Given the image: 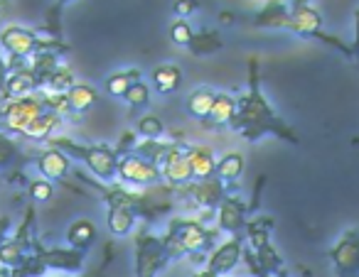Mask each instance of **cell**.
Listing matches in <instances>:
<instances>
[{
    "mask_svg": "<svg viewBox=\"0 0 359 277\" xmlns=\"http://www.w3.org/2000/svg\"><path fill=\"white\" fill-rule=\"evenodd\" d=\"M192 35H195V30H192V25L187 20H180V17H177V20L170 25V40H172L177 47H185V50H187Z\"/></svg>",
    "mask_w": 359,
    "mask_h": 277,
    "instance_id": "cell-34",
    "label": "cell"
},
{
    "mask_svg": "<svg viewBox=\"0 0 359 277\" xmlns=\"http://www.w3.org/2000/svg\"><path fill=\"white\" fill-rule=\"evenodd\" d=\"M244 169H246L244 155L241 152H224L222 157H217L215 174L226 184V187H236L239 179L244 177Z\"/></svg>",
    "mask_w": 359,
    "mask_h": 277,
    "instance_id": "cell-21",
    "label": "cell"
},
{
    "mask_svg": "<svg viewBox=\"0 0 359 277\" xmlns=\"http://www.w3.org/2000/svg\"><path fill=\"white\" fill-rule=\"evenodd\" d=\"M62 120H65L62 115L52 113V111H45V113H40L25 130H22L20 138L35 140V143H45L47 138H52V135L57 133V128L62 125Z\"/></svg>",
    "mask_w": 359,
    "mask_h": 277,
    "instance_id": "cell-22",
    "label": "cell"
},
{
    "mask_svg": "<svg viewBox=\"0 0 359 277\" xmlns=\"http://www.w3.org/2000/svg\"><path fill=\"white\" fill-rule=\"evenodd\" d=\"M192 277H222V275H215V272H210L207 267H202V270H200V272H195Z\"/></svg>",
    "mask_w": 359,
    "mask_h": 277,
    "instance_id": "cell-43",
    "label": "cell"
},
{
    "mask_svg": "<svg viewBox=\"0 0 359 277\" xmlns=\"http://www.w3.org/2000/svg\"><path fill=\"white\" fill-rule=\"evenodd\" d=\"M86 265V253L76 248H47L35 241L32 253L25 257L20 267L22 277H45L47 272H60V275H81Z\"/></svg>",
    "mask_w": 359,
    "mask_h": 277,
    "instance_id": "cell-4",
    "label": "cell"
},
{
    "mask_svg": "<svg viewBox=\"0 0 359 277\" xmlns=\"http://www.w3.org/2000/svg\"><path fill=\"white\" fill-rule=\"evenodd\" d=\"M27 194H30L32 204H45L55 197V182L50 179H30L27 182Z\"/></svg>",
    "mask_w": 359,
    "mask_h": 277,
    "instance_id": "cell-33",
    "label": "cell"
},
{
    "mask_svg": "<svg viewBox=\"0 0 359 277\" xmlns=\"http://www.w3.org/2000/svg\"><path fill=\"white\" fill-rule=\"evenodd\" d=\"M135 138H138V133H133V130H126V133L121 135V143H118V148H116V152H118V155L133 152V148H135Z\"/></svg>",
    "mask_w": 359,
    "mask_h": 277,
    "instance_id": "cell-38",
    "label": "cell"
},
{
    "mask_svg": "<svg viewBox=\"0 0 359 277\" xmlns=\"http://www.w3.org/2000/svg\"><path fill=\"white\" fill-rule=\"evenodd\" d=\"M0 3H3V0H0Z\"/></svg>",
    "mask_w": 359,
    "mask_h": 277,
    "instance_id": "cell-47",
    "label": "cell"
},
{
    "mask_svg": "<svg viewBox=\"0 0 359 277\" xmlns=\"http://www.w3.org/2000/svg\"><path fill=\"white\" fill-rule=\"evenodd\" d=\"M32 164H35L37 174L50 182H65V177L72 172V157H67L60 148H52V145L37 152L32 157Z\"/></svg>",
    "mask_w": 359,
    "mask_h": 277,
    "instance_id": "cell-16",
    "label": "cell"
},
{
    "mask_svg": "<svg viewBox=\"0 0 359 277\" xmlns=\"http://www.w3.org/2000/svg\"><path fill=\"white\" fill-rule=\"evenodd\" d=\"M8 275H11V270H8V267L0 265V277H8Z\"/></svg>",
    "mask_w": 359,
    "mask_h": 277,
    "instance_id": "cell-44",
    "label": "cell"
},
{
    "mask_svg": "<svg viewBox=\"0 0 359 277\" xmlns=\"http://www.w3.org/2000/svg\"><path fill=\"white\" fill-rule=\"evenodd\" d=\"M37 236H35V204L25 208V216H22L20 226L13 236H8V241L0 248V265L8 267V270H15L25 262V257L32 253Z\"/></svg>",
    "mask_w": 359,
    "mask_h": 277,
    "instance_id": "cell-10",
    "label": "cell"
},
{
    "mask_svg": "<svg viewBox=\"0 0 359 277\" xmlns=\"http://www.w3.org/2000/svg\"><path fill=\"white\" fill-rule=\"evenodd\" d=\"M69 3H74V0H57V6L47 13V25L42 27L40 32H47V37H57V40H62L60 37V13L65 10Z\"/></svg>",
    "mask_w": 359,
    "mask_h": 277,
    "instance_id": "cell-35",
    "label": "cell"
},
{
    "mask_svg": "<svg viewBox=\"0 0 359 277\" xmlns=\"http://www.w3.org/2000/svg\"><path fill=\"white\" fill-rule=\"evenodd\" d=\"M123 101L128 104L130 111H145L150 106V89H148V84H145L143 79L135 81V84L123 94Z\"/></svg>",
    "mask_w": 359,
    "mask_h": 277,
    "instance_id": "cell-31",
    "label": "cell"
},
{
    "mask_svg": "<svg viewBox=\"0 0 359 277\" xmlns=\"http://www.w3.org/2000/svg\"><path fill=\"white\" fill-rule=\"evenodd\" d=\"M273 226H276V221L269 213H259V216L249 218L244 228V236H246V241H249L246 246H249L259 270L269 272V275H276V277H288V267H285L283 257H280V253L276 250V246L271 243V231H273Z\"/></svg>",
    "mask_w": 359,
    "mask_h": 277,
    "instance_id": "cell-5",
    "label": "cell"
},
{
    "mask_svg": "<svg viewBox=\"0 0 359 277\" xmlns=\"http://www.w3.org/2000/svg\"><path fill=\"white\" fill-rule=\"evenodd\" d=\"M13 221L8 216H0V248H3V243L8 241V231H11Z\"/></svg>",
    "mask_w": 359,
    "mask_h": 277,
    "instance_id": "cell-41",
    "label": "cell"
},
{
    "mask_svg": "<svg viewBox=\"0 0 359 277\" xmlns=\"http://www.w3.org/2000/svg\"><path fill=\"white\" fill-rule=\"evenodd\" d=\"M0 104H3V99H0Z\"/></svg>",
    "mask_w": 359,
    "mask_h": 277,
    "instance_id": "cell-46",
    "label": "cell"
},
{
    "mask_svg": "<svg viewBox=\"0 0 359 277\" xmlns=\"http://www.w3.org/2000/svg\"><path fill=\"white\" fill-rule=\"evenodd\" d=\"M234 20H236V15H234V13H229V10L219 13V22H222V25L231 27V25H234Z\"/></svg>",
    "mask_w": 359,
    "mask_h": 277,
    "instance_id": "cell-42",
    "label": "cell"
},
{
    "mask_svg": "<svg viewBox=\"0 0 359 277\" xmlns=\"http://www.w3.org/2000/svg\"><path fill=\"white\" fill-rule=\"evenodd\" d=\"M8 277H22V272L20 270H11V275H8Z\"/></svg>",
    "mask_w": 359,
    "mask_h": 277,
    "instance_id": "cell-45",
    "label": "cell"
},
{
    "mask_svg": "<svg viewBox=\"0 0 359 277\" xmlns=\"http://www.w3.org/2000/svg\"><path fill=\"white\" fill-rule=\"evenodd\" d=\"M241 260H244L246 265H249V272H251L254 277H276V275H269V272L259 270V265H256V260H254V255H251L249 246H244V257H241ZM303 277H313V272H310L308 267H305V270H303Z\"/></svg>",
    "mask_w": 359,
    "mask_h": 277,
    "instance_id": "cell-36",
    "label": "cell"
},
{
    "mask_svg": "<svg viewBox=\"0 0 359 277\" xmlns=\"http://www.w3.org/2000/svg\"><path fill=\"white\" fill-rule=\"evenodd\" d=\"M215 96H217V91H212L210 86H197L185 101L187 115L197 118L200 123L207 120V115H210V111H212V104H215Z\"/></svg>",
    "mask_w": 359,
    "mask_h": 277,
    "instance_id": "cell-26",
    "label": "cell"
},
{
    "mask_svg": "<svg viewBox=\"0 0 359 277\" xmlns=\"http://www.w3.org/2000/svg\"><path fill=\"white\" fill-rule=\"evenodd\" d=\"M133 255L135 277H158L163 270H168L170 262H175V255L165 236H155L145 226L133 238Z\"/></svg>",
    "mask_w": 359,
    "mask_h": 277,
    "instance_id": "cell-7",
    "label": "cell"
},
{
    "mask_svg": "<svg viewBox=\"0 0 359 277\" xmlns=\"http://www.w3.org/2000/svg\"><path fill=\"white\" fill-rule=\"evenodd\" d=\"M197 8H200V3H197V0H175V3H172V10H175V15H177L180 20H187L192 13H197Z\"/></svg>",
    "mask_w": 359,
    "mask_h": 277,
    "instance_id": "cell-37",
    "label": "cell"
},
{
    "mask_svg": "<svg viewBox=\"0 0 359 277\" xmlns=\"http://www.w3.org/2000/svg\"><path fill=\"white\" fill-rule=\"evenodd\" d=\"M349 50H352V62L359 66V8L354 10V37H352Z\"/></svg>",
    "mask_w": 359,
    "mask_h": 277,
    "instance_id": "cell-39",
    "label": "cell"
},
{
    "mask_svg": "<svg viewBox=\"0 0 359 277\" xmlns=\"http://www.w3.org/2000/svg\"><path fill=\"white\" fill-rule=\"evenodd\" d=\"M96 238H99V231H96V226L89 218H76L67 228V246L76 248V250L86 253L96 243Z\"/></svg>",
    "mask_w": 359,
    "mask_h": 277,
    "instance_id": "cell-20",
    "label": "cell"
},
{
    "mask_svg": "<svg viewBox=\"0 0 359 277\" xmlns=\"http://www.w3.org/2000/svg\"><path fill=\"white\" fill-rule=\"evenodd\" d=\"M65 94H67V104H69V111L74 115H81V113H86V111H91L96 106V101H99V94H96L94 86L79 84V81H76L74 86H69Z\"/></svg>",
    "mask_w": 359,
    "mask_h": 277,
    "instance_id": "cell-24",
    "label": "cell"
},
{
    "mask_svg": "<svg viewBox=\"0 0 359 277\" xmlns=\"http://www.w3.org/2000/svg\"><path fill=\"white\" fill-rule=\"evenodd\" d=\"M160 172H163V184H168L170 189H180L192 182L190 159H187V145L182 143V140H175L172 148L168 150L163 164H160Z\"/></svg>",
    "mask_w": 359,
    "mask_h": 277,
    "instance_id": "cell-15",
    "label": "cell"
},
{
    "mask_svg": "<svg viewBox=\"0 0 359 277\" xmlns=\"http://www.w3.org/2000/svg\"><path fill=\"white\" fill-rule=\"evenodd\" d=\"M150 79H153V86L158 94L170 96L182 86V69L175 64H160L153 69V76H150Z\"/></svg>",
    "mask_w": 359,
    "mask_h": 277,
    "instance_id": "cell-25",
    "label": "cell"
},
{
    "mask_svg": "<svg viewBox=\"0 0 359 277\" xmlns=\"http://www.w3.org/2000/svg\"><path fill=\"white\" fill-rule=\"evenodd\" d=\"M163 236L175 260H182L185 255L190 260H202V255L217 246L219 228H210V223L200 221V216H172Z\"/></svg>",
    "mask_w": 359,
    "mask_h": 277,
    "instance_id": "cell-2",
    "label": "cell"
},
{
    "mask_svg": "<svg viewBox=\"0 0 359 277\" xmlns=\"http://www.w3.org/2000/svg\"><path fill=\"white\" fill-rule=\"evenodd\" d=\"M40 113H45V104H42L40 91H35L30 96H22V99L3 101L0 104V133L20 138L22 130Z\"/></svg>",
    "mask_w": 359,
    "mask_h": 277,
    "instance_id": "cell-8",
    "label": "cell"
},
{
    "mask_svg": "<svg viewBox=\"0 0 359 277\" xmlns=\"http://www.w3.org/2000/svg\"><path fill=\"white\" fill-rule=\"evenodd\" d=\"M337 277H359V231L347 228L327 250Z\"/></svg>",
    "mask_w": 359,
    "mask_h": 277,
    "instance_id": "cell-12",
    "label": "cell"
},
{
    "mask_svg": "<svg viewBox=\"0 0 359 277\" xmlns=\"http://www.w3.org/2000/svg\"><path fill=\"white\" fill-rule=\"evenodd\" d=\"M52 148H60L67 157L81 162L91 174H94L99 182H116V172H118V157L116 148H109L104 143H79V140H72L67 135H52L45 140Z\"/></svg>",
    "mask_w": 359,
    "mask_h": 277,
    "instance_id": "cell-3",
    "label": "cell"
},
{
    "mask_svg": "<svg viewBox=\"0 0 359 277\" xmlns=\"http://www.w3.org/2000/svg\"><path fill=\"white\" fill-rule=\"evenodd\" d=\"M236 135L246 140V143H259L264 135H273V138L283 140L288 145H300V135L295 133L293 125H288L273 106L269 104L264 89H261V64L256 57L249 59V69H246V94L236 99V115L229 125Z\"/></svg>",
    "mask_w": 359,
    "mask_h": 277,
    "instance_id": "cell-1",
    "label": "cell"
},
{
    "mask_svg": "<svg viewBox=\"0 0 359 277\" xmlns=\"http://www.w3.org/2000/svg\"><path fill=\"white\" fill-rule=\"evenodd\" d=\"M288 10H290L288 32H293L295 37H303V40H318V42H323V45H327L330 50L339 52L344 59H352L349 45H344L337 35L325 30L323 15L310 6V0H290Z\"/></svg>",
    "mask_w": 359,
    "mask_h": 277,
    "instance_id": "cell-6",
    "label": "cell"
},
{
    "mask_svg": "<svg viewBox=\"0 0 359 277\" xmlns=\"http://www.w3.org/2000/svg\"><path fill=\"white\" fill-rule=\"evenodd\" d=\"M135 133L145 140H158L165 135V123L158 118V115H143L135 125Z\"/></svg>",
    "mask_w": 359,
    "mask_h": 277,
    "instance_id": "cell-32",
    "label": "cell"
},
{
    "mask_svg": "<svg viewBox=\"0 0 359 277\" xmlns=\"http://www.w3.org/2000/svg\"><path fill=\"white\" fill-rule=\"evenodd\" d=\"M135 221H138V216L128 206H106V226H109L111 236H128L135 228Z\"/></svg>",
    "mask_w": 359,
    "mask_h": 277,
    "instance_id": "cell-23",
    "label": "cell"
},
{
    "mask_svg": "<svg viewBox=\"0 0 359 277\" xmlns=\"http://www.w3.org/2000/svg\"><path fill=\"white\" fill-rule=\"evenodd\" d=\"M20 159H22V150L20 143L15 140V135L0 133V174L11 172Z\"/></svg>",
    "mask_w": 359,
    "mask_h": 277,
    "instance_id": "cell-29",
    "label": "cell"
},
{
    "mask_svg": "<svg viewBox=\"0 0 359 277\" xmlns=\"http://www.w3.org/2000/svg\"><path fill=\"white\" fill-rule=\"evenodd\" d=\"M143 79L140 69H126V71H116L106 79V94L114 96V99H123V94L135 84V81Z\"/></svg>",
    "mask_w": 359,
    "mask_h": 277,
    "instance_id": "cell-28",
    "label": "cell"
},
{
    "mask_svg": "<svg viewBox=\"0 0 359 277\" xmlns=\"http://www.w3.org/2000/svg\"><path fill=\"white\" fill-rule=\"evenodd\" d=\"M175 194L190 199L192 206L200 211V221L210 223L215 221V208L226 197V184L219 177H207V179H192L185 187L175 189Z\"/></svg>",
    "mask_w": 359,
    "mask_h": 277,
    "instance_id": "cell-9",
    "label": "cell"
},
{
    "mask_svg": "<svg viewBox=\"0 0 359 277\" xmlns=\"http://www.w3.org/2000/svg\"><path fill=\"white\" fill-rule=\"evenodd\" d=\"M187 159H190L192 179H207L215 177L217 169V155L207 145H187Z\"/></svg>",
    "mask_w": 359,
    "mask_h": 277,
    "instance_id": "cell-19",
    "label": "cell"
},
{
    "mask_svg": "<svg viewBox=\"0 0 359 277\" xmlns=\"http://www.w3.org/2000/svg\"><path fill=\"white\" fill-rule=\"evenodd\" d=\"M8 74H11V69H8V59L3 55H0V99H3V91H6Z\"/></svg>",
    "mask_w": 359,
    "mask_h": 277,
    "instance_id": "cell-40",
    "label": "cell"
},
{
    "mask_svg": "<svg viewBox=\"0 0 359 277\" xmlns=\"http://www.w3.org/2000/svg\"><path fill=\"white\" fill-rule=\"evenodd\" d=\"M244 236H229L224 243H217L210 253H207V270L215 272V275L229 277L236 267L241 265V257H244Z\"/></svg>",
    "mask_w": 359,
    "mask_h": 277,
    "instance_id": "cell-14",
    "label": "cell"
},
{
    "mask_svg": "<svg viewBox=\"0 0 359 277\" xmlns=\"http://www.w3.org/2000/svg\"><path fill=\"white\" fill-rule=\"evenodd\" d=\"M76 84V79H74V71L69 69V66H65V64H60L55 71H52L50 76L45 79V84H42V89H47V91H62L65 94L69 86H74Z\"/></svg>",
    "mask_w": 359,
    "mask_h": 277,
    "instance_id": "cell-30",
    "label": "cell"
},
{
    "mask_svg": "<svg viewBox=\"0 0 359 277\" xmlns=\"http://www.w3.org/2000/svg\"><path fill=\"white\" fill-rule=\"evenodd\" d=\"M249 201L239 194H229L219 201V206L215 208V221L219 233H226V236H244L246 221H249Z\"/></svg>",
    "mask_w": 359,
    "mask_h": 277,
    "instance_id": "cell-13",
    "label": "cell"
},
{
    "mask_svg": "<svg viewBox=\"0 0 359 277\" xmlns=\"http://www.w3.org/2000/svg\"><path fill=\"white\" fill-rule=\"evenodd\" d=\"M40 91V81H37V74L32 71V66H20V69L11 71L6 81V91H3V101L11 99H22V96H30Z\"/></svg>",
    "mask_w": 359,
    "mask_h": 277,
    "instance_id": "cell-17",
    "label": "cell"
},
{
    "mask_svg": "<svg viewBox=\"0 0 359 277\" xmlns=\"http://www.w3.org/2000/svg\"><path fill=\"white\" fill-rule=\"evenodd\" d=\"M187 50H190L195 57H210V55H217V52L224 50V40H222L219 30H202V32H195V35H192Z\"/></svg>",
    "mask_w": 359,
    "mask_h": 277,
    "instance_id": "cell-27",
    "label": "cell"
},
{
    "mask_svg": "<svg viewBox=\"0 0 359 277\" xmlns=\"http://www.w3.org/2000/svg\"><path fill=\"white\" fill-rule=\"evenodd\" d=\"M116 182L126 184L133 189H148L163 184V172L160 164L150 162V159L140 157L135 152H126L118 157V172H116Z\"/></svg>",
    "mask_w": 359,
    "mask_h": 277,
    "instance_id": "cell-11",
    "label": "cell"
},
{
    "mask_svg": "<svg viewBox=\"0 0 359 277\" xmlns=\"http://www.w3.org/2000/svg\"><path fill=\"white\" fill-rule=\"evenodd\" d=\"M236 115V99L231 94H219L215 96V104H212V111L207 115V120H202L205 128H212V130H219V128H229L231 120Z\"/></svg>",
    "mask_w": 359,
    "mask_h": 277,
    "instance_id": "cell-18",
    "label": "cell"
}]
</instances>
